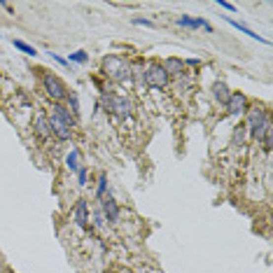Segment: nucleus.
Wrapping results in <instances>:
<instances>
[{
  "label": "nucleus",
  "mask_w": 273,
  "mask_h": 273,
  "mask_svg": "<svg viewBox=\"0 0 273 273\" xmlns=\"http://www.w3.org/2000/svg\"><path fill=\"white\" fill-rule=\"evenodd\" d=\"M103 72H105L110 79H115V82H126V79H131V66L129 61L119 56V54H110L103 59Z\"/></svg>",
  "instance_id": "nucleus-1"
},
{
  "label": "nucleus",
  "mask_w": 273,
  "mask_h": 273,
  "mask_svg": "<svg viewBox=\"0 0 273 273\" xmlns=\"http://www.w3.org/2000/svg\"><path fill=\"white\" fill-rule=\"evenodd\" d=\"M245 115H247V129H250V133H252V138L262 140V138H264V133L271 129L269 112L262 110V107H250Z\"/></svg>",
  "instance_id": "nucleus-2"
},
{
  "label": "nucleus",
  "mask_w": 273,
  "mask_h": 273,
  "mask_svg": "<svg viewBox=\"0 0 273 273\" xmlns=\"http://www.w3.org/2000/svg\"><path fill=\"white\" fill-rule=\"evenodd\" d=\"M101 105L105 107L107 112L117 115L119 119H129L133 115V103L126 96H103Z\"/></svg>",
  "instance_id": "nucleus-3"
},
{
  "label": "nucleus",
  "mask_w": 273,
  "mask_h": 273,
  "mask_svg": "<svg viewBox=\"0 0 273 273\" xmlns=\"http://www.w3.org/2000/svg\"><path fill=\"white\" fill-rule=\"evenodd\" d=\"M42 87H44V94L52 98L54 103H61V101L68 98V87L56 75H52V72H47L42 77Z\"/></svg>",
  "instance_id": "nucleus-4"
},
{
  "label": "nucleus",
  "mask_w": 273,
  "mask_h": 273,
  "mask_svg": "<svg viewBox=\"0 0 273 273\" xmlns=\"http://www.w3.org/2000/svg\"><path fill=\"white\" fill-rule=\"evenodd\" d=\"M168 79L171 77L166 75V70H164L161 63H152L150 68H147V72H145V84L152 89H166Z\"/></svg>",
  "instance_id": "nucleus-5"
},
{
  "label": "nucleus",
  "mask_w": 273,
  "mask_h": 273,
  "mask_svg": "<svg viewBox=\"0 0 273 273\" xmlns=\"http://www.w3.org/2000/svg\"><path fill=\"white\" fill-rule=\"evenodd\" d=\"M247 110H250V103H247L245 94H240V91L231 94L229 101H227V112H229L231 117H240V115H245Z\"/></svg>",
  "instance_id": "nucleus-6"
},
{
  "label": "nucleus",
  "mask_w": 273,
  "mask_h": 273,
  "mask_svg": "<svg viewBox=\"0 0 273 273\" xmlns=\"http://www.w3.org/2000/svg\"><path fill=\"white\" fill-rule=\"evenodd\" d=\"M49 126H52V133L59 138V140H72V136H75V131H72V126H68V124L63 122L61 117H56L52 112V117H49Z\"/></svg>",
  "instance_id": "nucleus-7"
},
{
  "label": "nucleus",
  "mask_w": 273,
  "mask_h": 273,
  "mask_svg": "<svg viewBox=\"0 0 273 273\" xmlns=\"http://www.w3.org/2000/svg\"><path fill=\"white\" fill-rule=\"evenodd\" d=\"M33 133H35L40 140H47L49 136H52V126H49V117H35V122H33Z\"/></svg>",
  "instance_id": "nucleus-8"
},
{
  "label": "nucleus",
  "mask_w": 273,
  "mask_h": 273,
  "mask_svg": "<svg viewBox=\"0 0 273 273\" xmlns=\"http://www.w3.org/2000/svg\"><path fill=\"white\" fill-rule=\"evenodd\" d=\"M161 66H164V70H166L168 77H180V75L185 72V63H182V59H175V56L166 59Z\"/></svg>",
  "instance_id": "nucleus-9"
},
{
  "label": "nucleus",
  "mask_w": 273,
  "mask_h": 273,
  "mask_svg": "<svg viewBox=\"0 0 273 273\" xmlns=\"http://www.w3.org/2000/svg\"><path fill=\"white\" fill-rule=\"evenodd\" d=\"M75 222H77V227H82V229H89V205L84 199H79L75 203Z\"/></svg>",
  "instance_id": "nucleus-10"
},
{
  "label": "nucleus",
  "mask_w": 273,
  "mask_h": 273,
  "mask_svg": "<svg viewBox=\"0 0 273 273\" xmlns=\"http://www.w3.org/2000/svg\"><path fill=\"white\" fill-rule=\"evenodd\" d=\"M229 96H231V91H229V87H227L224 82H215V84H212V98H215L217 103L227 105Z\"/></svg>",
  "instance_id": "nucleus-11"
},
{
  "label": "nucleus",
  "mask_w": 273,
  "mask_h": 273,
  "mask_svg": "<svg viewBox=\"0 0 273 273\" xmlns=\"http://www.w3.org/2000/svg\"><path fill=\"white\" fill-rule=\"evenodd\" d=\"M177 26H185V28H205L208 33H212V26L205 21V19H189V17H180L177 19Z\"/></svg>",
  "instance_id": "nucleus-12"
},
{
  "label": "nucleus",
  "mask_w": 273,
  "mask_h": 273,
  "mask_svg": "<svg viewBox=\"0 0 273 273\" xmlns=\"http://www.w3.org/2000/svg\"><path fill=\"white\" fill-rule=\"evenodd\" d=\"M103 215L107 217V222L119 220V205L115 203V199H103Z\"/></svg>",
  "instance_id": "nucleus-13"
},
{
  "label": "nucleus",
  "mask_w": 273,
  "mask_h": 273,
  "mask_svg": "<svg viewBox=\"0 0 273 273\" xmlns=\"http://www.w3.org/2000/svg\"><path fill=\"white\" fill-rule=\"evenodd\" d=\"M224 19H227V21H229V24H231V26H234V28H238V31H240V33H245V35H247V37H252V40H259V42H264V44H269V40H266V37H262V35H257L255 31H250V28H247V26H243V24H238L236 19H231V17H224Z\"/></svg>",
  "instance_id": "nucleus-14"
},
{
  "label": "nucleus",
  "mask_w": 273,
  "mask_h": 273,
  "mask_svg": "<svg viewBox=\"0 0 273 273\" xmlns=\"http://www.w3.org/2000/svg\"><path fill=\"white\" fill-rule=\"evenodd\" d=\"M52 110H54V115H56V117H61V119H63L66 124H68V126H75V115H70V110H68L66 105L56 103V105H54Z\"/></svg>",
  "instance_id": "nucleus-15"
},
{
  "label": "nucleus",
  "mask_w": 273,
  "mask_h": 273,
  "mask_svg": "<svg viewBox=\"0 0 273 273\" xmlns=\"http://www.w3.org/2000/svg\"><path fill=\"white\" fill-rule=\"evenodd\" d=\"M66 166L70 168L72 173H77L79 168H82V154H79V150H72L70 154H68V159H66Z\"/></svg>",
  "instance_id": "nucleus-16"
},
{
  "label": "nucleus",
  "mask_w": 273,
  "mask_h": 273,
  "mask_svg": "<svg viewBox=\"0 0 273 273\" xmlns=\"http://www.w3.org/2000/svg\"><path fill=\"white\" fill-rule=\"evenodd\" d=\"M105 189H107V175H105V173H101V177H98V189H96L98 199H103V196H105Z\"/></svg>",
  "instance_id": "nucleus-17"
},
{
  "label": "nucleus",
  "mask_w": 273,
  "mask_h": 273,
  "mask_svg": "<svg viewBox=\"0 0 273 273\" xmlns=\"http://www.w3.org/2000/svg\"><path fill=\"white\" fill-rule=\"evenodd\" d=\"M14 47L17 49H21L24 54H28V56H35V47H31V44H26V42H21V40H14Z\"/></svg>",
  "instance_id": "nucleus-18"
},
{
  "label": "nucleus",
  "mask_w": 273,
  "mask_h": 273,
  "mask_svg": "<svg viewBox=\"0 0 273 273\" xmlns=\"http://www.w3.org/2000/svg\"><path fill=\"white\" fill-rule=\"evenodd\" d=\"M66 101H68V110L72 107V115H79V101H77V96H75V94H68V98H66Z\"/></svg>",
  "instance_id": "nucleus-19"
},
{
  "label": "nucleus",
  "mask_w": 273,
  "mask_h": 273,
  "mask_svg": "<svg viewBox=\"0 0 273 273\" xmlns=\"http://www.w3.org/2000/svg\"><path fill=\"white\" fill-rule=\"evenodd\" d=\"M87 52H75V54H70V59H68V63L70 61H75V63H87Z\"/></svg>",
  "instance_id": "nucleus-20"
},
{
  "label": "nucleus",
  "mask_w": 273,
  "mask_h": 273,
  "mask_svg": "<svg viewBox=\"0 0 273 273\" xmlns=\"http://www.w3.org/2000/svg\"><path fill=\"white\" fill-rule=\"evenodd\" d=\"M262 140H264V150H266V152H271V145H273V129H269V131L264 133V138H262Z\"/></svg>",
  "instance_id": "nucleus-21"
},
{
  "label": "nucleus",
  "mask_w": 273,
  "mask_h": 273,
  "mask_svg": "<svg viewBox=\"0 0 273 273\" xmlns=\"http://www.w3.org/2000/svg\"><path fill=\"white\" fill-rule=\"evenodd\" d=\"M77 180H79V185H87V166H82L77 171Z\"/></svg>",
  "instance_id": "nucleus-22"
},
{
  "label": "nucleus",
  "mask_w": 273,
  "mask_h": 273,
  "mask_svg": "<svg viewBox=\"0 0 273 273\" xmlns=\"http://www.w3.org/2000/svg\"><path fill=\"white\" fill-rule=\"evenodd\" d=\"M133 24H136V26H154V24H152L150 19H133Z\"/></svg>",
  "instance_id": "nucleus-23"
},
{
  "label": "nucleus",
  "mask_w": 273,
  "mask_h": 273,
  "mask_svg": "<svg viewBox=\"0 0 273 273\" xmlns=\"http://www.w3.org/2000/svg\"><path fill=\"white\" fill-rule=\"evenodd\" d=\"M217 5H220L222 9H227V12H236V5H231V2H224V0H220Z\"/></svg>",
  "instance_id": "nucleus-24"
},
{
  "label": "nucleus",
  "mask_w": 273,
  "mask_h": 273,
  "mask_svg": "<svg viewBox=\"0 0 273 273\" xmlns=\"http://www.w3.org/2000/svg\"><path fill=\"white\" fill-rule=\"evenodd\" d=\"M52 59H54L56 63H61V66H68V61H66V59H61L59 54H52Z\"/></svg>",
  "instance_id": "nucleus-25"
}]
</instances>
